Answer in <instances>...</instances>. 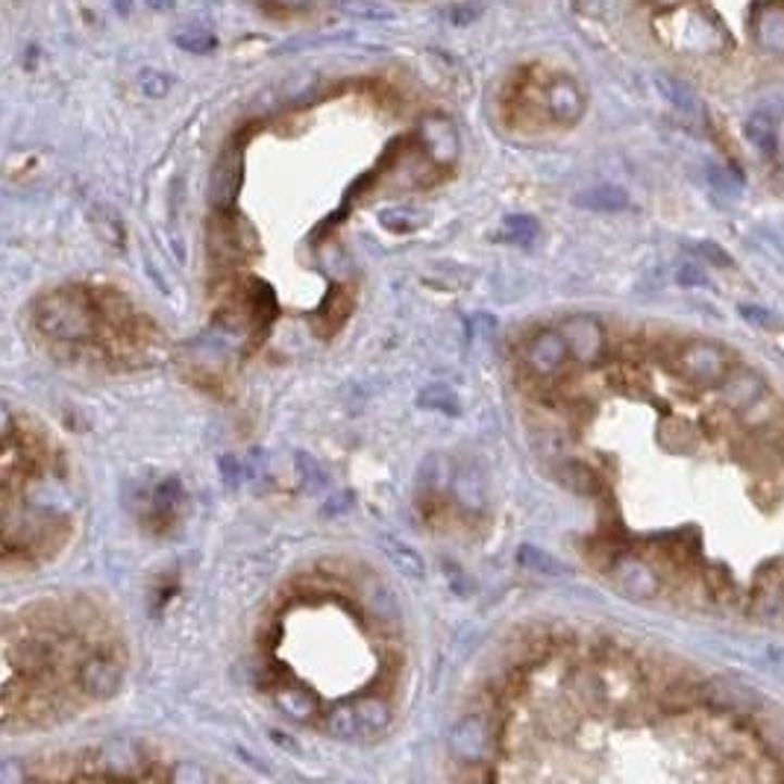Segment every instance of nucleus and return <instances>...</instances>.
I'll list each match as a JSON object with an SVG mask.
<instances>
[{"mask_svg":"<svg viewBox=\"0 0 784 784\" xmlns=\"http://www.w3.org/2000/svg\"><path fill=\"white\" fill-rule=\"evenodd\" d=\"M95 297L83 288H60L36 303V329L57 341H83L95 329Z\"/></svg>","mask_w":784,"mask_h":784,"instance_id":"1","label":"nucleus"},{"mask_svg":"<svg viewBox=\"0 0 784 784\" xmlns=\"http://www.w3.org/2000/svg\"><path fill=\"white\" fill-rule=\"evenodd\" d=\"M582 687L590 702H597L606 711H626L644 694L640 673L629 661L602 658L582 673Z\"/></svg>","mask_w":784,"mask_h":784,"instance_id":"2","label":"nucleus"},{"mask_svg":"<svg viewBox=\"0 0 784 784\" xmlns=\"http://www.w3.org/2000/svg\"><path fill=\"white\" fill-rule=\"evenodd\" d=\"M679 368L685 373L687 379L699 388H711V385H720L729 379V356L717 347V344L708 341H694L687 344L685 353L679 356Z\"/></svg>","mask_w":784,"mask_h":784,"instance_id":"3","label":"nucleus"},{"mask_svg":"<svg viewBox=\"0 0 784 784\" xmlns=\"http://www.w3.org/2000/svg\"><path fill=\"white\" fill-rule=\"evenodd\" d=\"M570 359H573V356H570V347L568 341H564L561 329H544V333L530 338L526 347H523V364H526L538 379L559 376V373L568 368Z\"/></svg>","mask_w":784,"mask_h":784,"instance_id":"4","label":"nucleus"},{"mask_svg":"<svg viewBox=\"0 0 784 784\" xmlns=\"http://www.w3.org/2000/svg\"><path fill=\"white\" fill-rule=\"evenodd\" d=\"M450 749L461 764H480L494 752V729L482 714L464 717L450 732Z\"/></svg>","mask_w":784,"mask_h":784,"instance_id":"5","label":"nucleus"},{"mask_svg":"<svg viewBox=\"0 0 784 784\" xmlns=\"http://www.w3.org/2000/svg\"><path fill=\"white\" fill-rule=\"evenodd\" d=\"M121 676H124V667L115 656L109 652H98L89 656L83 664L77 667V685L83 694L95 696V699H107L121 687Z\"/></svg>","mask_w":784,"mask_h":784,"instance_id":"6","label":"nucleus"},{"mask_svg":"<svg viewBox=\"0 0 784 784\" xmlns=\"http://www.w3.org/2000/svg\"><path fill=\"white\" fill-rule=\"evenodd\" d=\"M561 335L570 347V356L576 362H597L602 350H606V335H602V326L588 318V314H573L561 324Z\"/></svg>","mask_w":784,"mask_h":784,"instance_id":"7","label":"nucleus"},{"mask_svg":"<svg viewBox=\"0 0 784 784\" xmlns=\"http://www.w3.org/2000/svg\"><path fill=\"white\" fill-rule=\"evenodd\" d=\"M611 576H614V585H618L623 594H629L632 599L656 597L658 588H661L656 573H652L644 561L632 559V556H623V559L614 561Z\"/></svg>","mask_w":784,"mask_h":784,"instance_id":"8","label":"nucleus"},{"mask_svg":"<svg viewBox=\"0 0 784 784\" xmlns=\"http://www.w3.org/2000/svg\"><path fill=\"white\" fill-rule=\"evenodd\" d=\"M547 112L556 124H576L585 115V95L570 77H559L547 89Z\"/></svg>","mask_w":784,"mask_h":784,"instance_id":"9","label":"nucleus"},{"mask_svg":"<svg viewBox=\"0 0 784 784\" xmlns=\"http://www.w3.org/2000/svg\"><path fill=\"white\" fill-rule=\"evenodd\" d=\"M421 138L430 159L438 162V165H450V162H456V157H459V133H456V127H452L447 119H441V115H430V119L423 121Z\"/></svg>","mask_w":784,"mask_h":784,"instance_id":"10","label":"nucleus"},{"mask_svg":"<svg viewBox=\"0 0 784 784\" xmlns=\"http://www.w3.org/2000/svg\"><path fill=\"white\" fill-rule=\"evenodd\" d=\"M755 36L770 53H784V3L767 0L755 18Z\"/></svg>","mask_w":784,"mask_h":784,"instance_id":"11","label":"nucleus"},{"mask_svg":"<svg viewBox=\"0 0 784 784\" xmlns=\"http://www.w3.org/2000/svg\"><path fill=\"white\" fill-rule=\"evenodd\" d=\"M238 174H241V153L226 150L224 157L217 159L215 174H212V200L217 209H226L233 203L238 191Z\"/></svg>","mask_w":784,"mask_h":784,"instance_id":"12","label":"nucleus"},{"mask_svg":"<svg viewBox=\"0 0 784 784\" xmlns=\"http://www.w3.org/2000/svg\"><path fill=\"white\" fill-rule=\"evenodd\" d=\"M576 203L582 209H590V212H620V209L629 207V197L618 186H597L588 188L585 195H578Z\"/></svg>","mask_w":784,"mask_h":784,"instance_id":"13","label":"nucleus"},{"mask_svg":"<svg viewBox=\"0 0 784 784\" xmlns=\"http://www.w3.org/2000/svg\"><path fill=\"white\" fill-rule=\"evenodd\" d=\"M276 706L283 708V714H288L297 723H306L318 711V699L312 694H306V690H297V687H279L276 690Z\"/></svg>","mask_w":784,"mask_h":784,"instance_id":"14","label":"nucleus"},{"mask_svg":"<svg viewBox=\"0 0 784 784\" xmlns=\"http://www.w3.org/2000/svg\"><path fill=\"white\" fill-rule=\"evenodd\" d=\"M656 86H658V91H661V95H664V98L679 109V112H687V115H694V112H696V98H694V91L687 89L682 79L670 77V74H658Z\"/></svg>","mask_w":784,"mask_h":784,"instance_id":"15","label":"nucleus"},{"mask_svg":"<svg viewBox=\"0 0 784 784\" xmlns=\"http://www.w3.org/2000/svg\"><path fill=\"white\" fill-rule=\"evenodd\" d=\"M338 10L356 21H391L394 10L383 0H338Z\"/></svg>","mask_w":784,"mask_h":784,"instance_id":"16","label":"nucleus"},{"mask_svg":"<svg viewBox=\"0 0 784 784\" xmlns=\"http://www.w3.org/2000/svg\"><path fill=\"white\" fill-rule=\"evenodd\" d=\"M174 45H177L179 50H186V53L207 57V53H212V50L217 48V39L209 30H197V27H191V30L174 33Z\"/></svg>","mask_w":784,"mask_h":784,"instance_id":"17","label":"nucleus"},{"mask_svg":"<svg viewBox=\"0 0 784 784\" xmlns=\"http://www.w3.org/2000/svg\"><path fill=\"white\" fill-rule=\"evenodd\" d=\"M746 136H749V141H752L758 150L775 153V127L767 115H752L749 124H746Z\"/></svg>","mask_w":784,"mask_h":784,"instance_id":"18","label":"nucleus"},{"mask_svg":"<svg viewBox=\"0 0 784 784\" xmlns=\"http://www.w3.org/2000/svg\"><path fill=\"white\" fill-rule=\"evenodd\" d=\"M383 544L388 547V549H385V552H388V559H391L394 564H397V568L406 570V573H412V576H421L423 561L418 559V556H414L412 549L406 547V544H397L394 538H383Z\"/></svg>","mask_w":784,"mask_h":784,"instance_id":"19","label":"nucleus"},{"mask_svg":"<svg viewBox=\"0 0 784 784\" xmlns=\"http://www.w3.org/2000/svg\"><path fill=\"white\" fill-rule=\"evenodd\" d=\"M138 86H141V91H145L148 98L159 100L165 98L167 89H171V77L162 74L159 69H141V74H138Z\"/></svg>","mask_w":784,"mask_h":784,"instance_id":"20","label":"nucleus"},{"mask_svg":"<svg viewBox=\"0 0 784 784\" xmlns=\"http://www.w3.org/2000/svg\"><path fill=\"white\" fill-rule=\"evenodd\" d=\"M506 233H509L511 241H523V245H530L532 238L538 236V221H535V217H526V215L509 217V221H506Z\"/></svg>","mask_w":784,"mask_h":784,"instance_id":"21","label":"nucleus"},{"mask_svg":"<svg viewBox=\"0 0 784 784\" xmlns=\"http://www.w3.org/2000/svg\"><path fill=\"white\" fill-rule=\"evenodd\" d=\"M482 12H485V3L482 0H464V3H456L447 10V18L456 24V27H468L473 21L480 18Z\"/></svg>","mask_w":784,"mask_h":784,"instance_id":"22","label":"nucleus"},{"mask_svg":"<svg viewBox=\"0 0 784 784\" xmlns=\"http://www.w3.org/2000/svg\"><path fill=\"white\" fill-rule=\"evenodd\" d=\"M520 561L532 570H549V573H559V564L549 559L547 552H538V549L532 547H523L520 549Z\"/></svg>","mask_w":784,"mask_h":784,"instance_id":"23","label":"nucleus"},{"mask_svg":"<svg viewBox=\"0 0 784 784\" xmlns=\"http://www.w3.org/2000/svg\"><path fill=\"white\" fill-rule=\"evenodd\" d=\"M696 253L702 256V259H708V262H714V265H720V267H732V259H729V253H725L720 245H714V241H699V245H696Z\"/></svg>","mask_w":784,"mask_h":784,"instance_id":"24","label":"nucleus"},{"mask_svg":"<svg viewBox=\"0 0 784 784\" xmlns=\"http://www.w3.org/2000/svg\"><path fill=\"white\" fill-rule=\"evenodd\" d=\"M383 224L391 229H412L418 226V217L409 209H391V212H383Z\"/></svg>","mask_w":784,"mask_h":784,"instance_id":"25","label":"nucleus"},{"mask_svg":"<svg viewBox=\"0 0 784 784\" xmlns=\"http://www.w3.org/2000/svg\"><path fill=\"white\" fill-rule=\"evenodd\" d=\"M679 283L687 285V288H694V285H708V276L699 265H694V262H685V265L679 267Z\"/></svg>","mask_w":784,"mask_h":784,"instance_id":"26","label":"nucleus"},{"mask_svg":"<svg viewBox=\"0 0 784 784\" xmlns=\"http://www.w3.org/2000/svg\"><path fill=\"white\" fill-rule=\"evenodd\" d=\"M711 183H714L720 191H737V179L735 174H729V171H720V167H711Z\"/></svg>","mask_w":784,"mask_h":784,"instance_id":"27","label":"nucleus"},{"mask_svg":"<svg viewBox=\"0 0 784 784\" xmlns=\"http://www.w3.org/2000/svg\"><path fill=\"white\" fill-rule=\"evenodd\" d=\"M741 312H744V318H746V321H749V324H761V326H770V324H773V318H770V312H767V309H755V306H744Z\"/></svg>","mask_w":784,"mask_h":784,"instance_id":"28","label":"nucleus"},{"mask_svg":"<svg viewBox=\"0 0 784 784\" xmlns=\"http://www.w3.org/2000/svg\"><path fill=\"white\" fill-rule=\"evenodd\" d=\"M274 3L285 12H303V10H309V7H312L314 0H274Z\"/></svg>","mask_w":784,"mask_h":784,"instance_id":"29","label":"nucleus"},{"mask_svg":"<svg viewBox=\"0 0 784 784\" xmlns=\"http://www.w3.org/2000/svg\"><path fill=\"white\" fill-rule=\"evenodd\" d=\"M112 3H115V10H119L121 15H127L129 12V0H112Z\"/></svg>","mask_w":784,"mask_h":784,"instance_id":"30","label":"nucleus"}]
</instances>
